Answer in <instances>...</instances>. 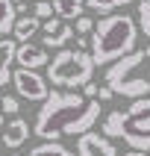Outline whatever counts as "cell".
<instances>
[{"label": "cell", "mask_w": 150, "mask_h": 156, "mask_svg": "<svg viewBox=\"0 0 150 156\" xmlns=\"http://www.w3.org/2000/svg\"><path fill=\"white\" fill-rule=\"evenodd\" d=\"M94 59L85 50H68L59 47V53L47 62V83H53L56 88H82L94 74Z\"/></svg>", "instance_id": "277c9868"}, {"label": "cell", "mask_w": 150, "mask_h": 156, "mask_svg": "<svg viewBox=\"0 0 150 156\" xmlns=\"http://www.w3.org/2000/svg\"><path fill=\"white\" fill-rule=\"evenodd\" d=\"M130 147L135 150H150V94L147 97H135L130 103V109L121 118V136Z\"/></svg>", "instance_id": "5b68a950"}, {"label": "cell", "mask_w": 150, "mask_h": 156, "mask_svg": "<svg viewBox=\"0 0 150 156\" xmlns=\"http://www.w3.org/2000/svg\"><path fill=\"white\" fill-rule=\"evenodd\" d=\"M12 6H15L18 15H26V12H30V3H26V0H12Z\"/></svg>", "instance_id": "603a6c76"}, {"label": "cell", "mask_w": 150, "mask_h": 156, "mask_svg": "<svg viewBox=\"0 0 150 156\" xmlns=\"http://www.w3.org/2000/svg\"><path fill=\"white\" fill-rule=\"evenodd\" d=\"M12 83H15L18 97H24V100H44V97L50 94L47 80L35 68H18L15 74H12Z\"/></svg>", "instance_id": "8992f818"}, {"label": "cell", "mask_w": 150, "mask_h": 156, "mask_svg": "<svg viewBox=\"0 0 150 156\" xmlns=\"http://www.w3.org/2000/svg\"><path fill=\"white\" fill-rule=\"evenodd\" d=\"M97 88H100V86H94V83L88 80L85 86H82V94H85V97H97Z\"/></svg>", "instance_id": "cb8c5ba5"}, {"label": "cell", "mask_w": 150, "mask_h": 156, "mask_svg": "<svg viewBox=\"0 0 150 156\" xmlns=\"http://www.w3.org/2000/svg\"><path fill=\"white\" fill-rule=\"evenodd\" d=\"M41 47H47V50H59V47H65V44L74 38V27H68L65 21H62L59 15H50V18H44L41 21Z\"/></svg>", "instance_id": "52a82bcc"}, {"label": "cell", "mask_w": 150, "mask_h": 156, "mask_svg": "<svg viewBox=\"0 0 150 156\" xmlns=\"http://www.w3.org/2000/svg\"><path fill=\"white\" fill-rule=\"evenodd\" d=\"M112 97H115V91L109 86H100V88H97V100H100V103H103V100H112Z\"/></svg>", "instance_id": "7402d4cb"}, {"label": "cell", "mask_w": 150, "mask_h": 156, "mask_svg": "<svg viewBox=\"0 0 150 156\" xmlns=\"http://www.w3.org/2000/svg\"><path fill=\"white\" fill-rule=\"evenodd\" d=\"M135 41H138L135 18L124 15V12H109L100 21H94L88 50H91L94 65H112L130 50H135Z\"/></svg>", "instance_id": "7a4b0ae2"}, {"label": "cell", "mask_w": 150, "mask_h": 156, "mask_svg": "<svg viewBox=\"0 0 150 156\" xmlns=\"http://www.w3.org/2000/svg\"><path fill=\"white\" fill-rule=\"evenodd\" d=\"M138 30L150 38V0H138Z\"/></svg>", "instance_id": "ac0fdd59"}, {"label": "cell", "mask_w": 150, "mask_h": 156, "mask_svg": "<svg viewBox=\"0 0 150 156\" xmlns=\"http://www.w3.org/2000/svg\"><path fill=\"white\" fill-rule=\"evenodd\" d=\"M77 156H118V150H115L109 136L88 130L82 136H77Z\"/></svg>", "instance_id": "ba28073f"}, {"label": "cell", "mask_w": 150, "mask_h": 156, "mask_svg": "<svg viewBox=\"0 0 150 156\" xmlns=\"http://www.w3.org/2000/svg\"><path fill=\"white\" fill-rule=\"evenodd\" d=\"M30 156H77V153L68 150L65 144H59V141H44V144H35L30 150Z\"/></svg>", "instance_id": "5bb4252c"}, {"label": "cell", "mask_w": 150, "mask_h": 156, "mask_svg": "<svg viewBox=\"0 0 150 156\" xmlns=\"http://www.w3.org/2000/svg\"><path fill=\"white\" fill-rule=\"evenodd\" d=\"M124 156H147V153H144V150H135V147H130Z\"/></svg>", "instance_id": "484cf974"}, {"label": "cell", "mask_w": 150, "mask_h": 156, "mask_svg": "<svg viewBox=\"0 0 150 156\" xmlns=\"http://www.w3.org/2000/svg\"><path fill=\"white\" fill-rule=\"evenodd\" d=\"M91 30H94V21L85 18V15H79V18H77V33H79V35H88Z\"/></svg>", "instance_id": "44dd1931"}, {"label": "cell", "mask_w": 150, "mask_h": 156, "mask_svg": "<svg viewBox=\"0 0 150 156\" xmlns=\"http://www.w3.org/2000/svg\"><path fill=\"white\" fill-rule=\"evenodd\" d=\"M15 50H18V41H15V38H6V35H3V38H0V68L15 62Z\"/></svg>", "instance_id": "e0dca14e"}, {"label": "cell", "mask_w": 150, "mask_h": 156, "mask_svg": "<svg viewBox=\"0 0 150 156\" xmlns=\"http://www.w3.org/2000/svg\"><path fill=\"white\" fill-rule=\"evenodd\" d=\"M9 80H12V71H9V65H3V68H0V88L6 86Z\"/></svg>", "instance_id": "d4e9b609"}, {"label": "cell", "mask_w": 150, "mask_h": 156, "mask_svg": "<svg viewBox=\"0 0 150 156\" xmlns=\"http://www.w3.org/2000/svg\"><path fill=\"white\" fill-rule=\"evenodd\" d=\"M3 144H6L9 150H18L21 144H26V139H30V124L24 121V118H12V121H6V127H3Z\"/></svg>", "instance_id": "30bf717a"}, {"label": "cell", "mask_w": 150, "mask_h": 156, "mask_svg": "<svg viewBox=\"0 0 150 156\" xmlns=\"http://www.w3.org/2000/svg\"><path fill=\"white\" fill-rule=\"evenodd\" d=\"M33 15L35 18H50L53 15V3H47V0H35V6H33Z\"/></svg>", "instance_id": "ffe728a7"}, {"label": "cell", "mask_w": 150, "mask_h": 156, "mask_svg": "<svg viewBox=\"0 0 150 156\" xmlns=\"http://www.w3.org/2000/svg\"><path fill=\"white\" fill-rule=\"evenodd\" d=\"M3 127H6V115L0 112V130H3Z\"/></svg>", "instance_id": "4316f807"}, {"label": "cell", "mask_w": 150, "mask_h": 156, "mask_svg": "<svg viewBox=\"0 0 150 156\" xmlns=\"http://www.w3.org/2000/svg\"><path fill=\"white\" fill-rule=\"evenodd\" d=\"M106 86L118 97H147L150 94V44L130 50L118 62L106 65Z\"/></svg>", "instance_id": "3957f363"}, {"label": "cell", "mask_w": 150, "mask_h": 156, "mask_svg": "<svg viewBox=\"0 0 150 156\" xmlns=\"http://www.w3.org/2000/svg\"><path fill=\"white\" fill-rule=\"evenodd\" d=\"M12 156H21V153H12Z\"/></svg>", "instance_id": "83f0119b"}, {"label": "cell", "mask_w": 150, "mask_h": 156, "mask_svg": "<svg viewBox=\"0 0 150 156\" xmlns=\"http://www.w3.org/2000/svg\"><path fill=\"white\" fill-rule=\"evenodd\" d=\"M85 9V0H53V15H59L62 21H77Z\"/></svg>", "instance_id": "7c38bea8"}, {"label": "cell", "mask_w": 150, "mask_h": 156, "mask_svg": "<svg viewBox=\"0 0 150 156\" xmlns=\"http://www.w3.org/2000/svg\"><path fill=\"white\" fill-rule=\"evenodd\" d=\"M130 3H135V0H85V6L100 12V15H109V12H115L121 6H130Z\"/></svg>", "instance_id": "2e32d148"}, {"label": "cell", "mask_w": 150, "mask_h": 156, "mask_svg": "<svg viewBox=\"0 0 150 156\" xmlns=\"http://www.w3.org/2000/svg\"><path fill=\"white\" fill-rule=\"evenodd\" d=\"M0 112H3V115H18V112H21V100L12 97V94H3V97H0Z\"/></svg>", "instance_id": "d6986e66"}, {"label": "cell", "mask_w": 150, "mask_h": 156, "mask_svg": "<svg viewBox=\"0 0 150 156\" xmlns=\"http://www.w3.org/2000/svg\"><path fill=\"white\" fill-rule=\"evenodd\" d=\"M38 30H41V18H35V15H18L15 18V27H12V35H15V41H30Z\"/></svg>", "instance_id": "8fae6325"}, {"label": "cell", "mask_w": 150, "mask_h": 156, "mask_svg": "<svg viewBox=\"0 0 150 156\" xmlns=\"http://www.w3.org/2000/svg\"><path fill=\"white\" fill-rule=\"evenodd\" d=\"M15 18H18V12H15V6H12V0H0V38L12 33Z\"/></svg>", "instance_id": "4fadbf2b"}, {"label": "cell", "mask_w": 150, "mask_h": 156, "mask_svg": "<svg viewBox=\"0 0 150 156\" xmlns=\"http://www.w3.org/2000/svg\"><path fill=\"white\" fill-rule=\"evenodd\" d=\"M15 62L21 65V68H47V62H50V56H47V47H41V44H33V41H18V50H15Z\"/></svg>", "instance_id": "9c48e42d"}, {"label": "cell", "mask_w": 150, "mask_h": 156, "mask_svg": "<svg viewBox=\"0 0 150 156\" xmlns=\"http://www.w3.org/2000/svg\"><path fill=\"white\" fill-rule=\"evenodd\" d=\"M121 118H124V109H112V112L106 115L103 124H100L103 136H109V139H118V136H121Z\"/></svg>", "instance_id": "9a60e30c"}, {"label": "cell", "mask_w": 150, "mask_h": 156, "mask_svg": "<svg viewBox=\"0 0 150 156\" xmlns=\"http://www.w3.org/2000/svg\"><path fill=\"white\" fill-rule=\"evenodd\" d=\"M97 121H100V100L97 97L53 88L41 100L33 133L44 141H56V139H65V136H82Z\"/></svg>", "instance_id": "6da1fadb"}]
</instances>
